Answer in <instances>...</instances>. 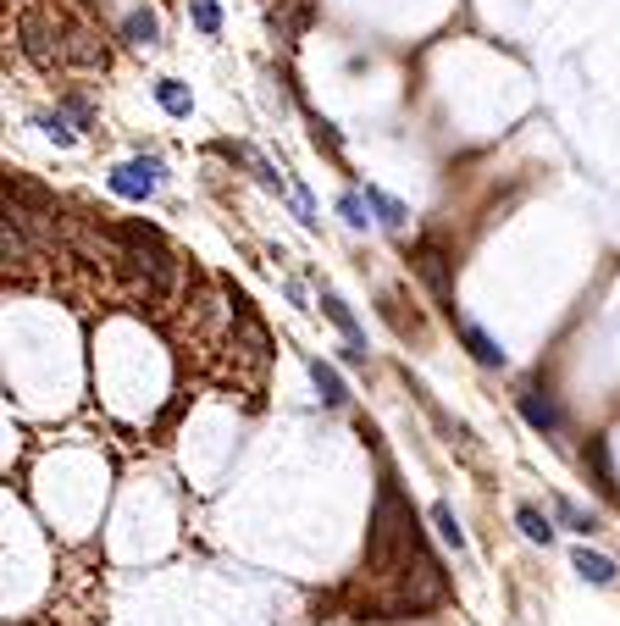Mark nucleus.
Here are the masks:
<instances>
[{"label":"nucleus","mask_w":620,"mask_h":626,"mask_svg":"<svg viewBox=\"0 0 620 626\" xmlns=\"http://www.w3.org/2000/svg\"><path fill=\"white\" fill-rule=\"evenodd\" d=\"M106 183H111V194H117V200H133V205H144L155 189H161V161H155V156L122 161V167L111 172Z\"/></svg>","instance_id":"20e7f679"},{"label":"nucleus","mask_w":620,"mask_h":626,"mask_svg":"<svg viewBox=\"0 0 620 626\" xmlns=\"http://www.w3.org/2000/svg\"><path fill=\"white\" fill-rule=\"evenodd\" d=\"M571 571H576L582 582H593V588H609L620 566L609 560V554H598V549H576V554H571Z\"/></svg>","instance_id":"6e6552de"},{"label":"nucleus","mask_w":620,"mask_h":626,"mask_svg":"<svg viewBox=\"0 0 620 626\" xmlns=\"http://www.w3.org/2000/svg\"><path fill=\"white\" fill-rule=\"evenodd\" d=\"M17 45H23V56L34 61V67H45V73H56L61 61H67V34H61V23H50L45 12H23Z\"/></svg>","instance_id":"f03ea898"},{"label":"nucleus","mask_w":620,"mask_h":626,"mask_svg":"<svg viewBox=\"0 0 620 626\" xmlns=\"http://www.w3.org/2000/svg\"><path fill=\"white\" fill-rule=\"evenodd\" d=\"M587 460H593L598 488H604V494H615V471H609V444H604V438H593V444H587Z\"/></svg>","instance_id":"a211bd4d"},{"label":"nucleus","mask_w":620,"mask_h":626,"mask_svg":"<svg viewBox=\"0 0 620 626\" xmlns=\"http://www.w3.org/2000/svg\"><path fill=\"white\" fill-rule=\"evenodd\" d=\"M39 128H45V139H56V145H61V150H67V145H72V139H78V128H72V122H67V117H61V111H56V117H39Z\"/></svg>","instance_id":"412c9836"},{"label":"nucleus","mask_w":620,"mask_h":626,"mask_svg":"<svg viewBox=\"0 0 620 626\" xmlns=\"http://www.w3.org/2000/svg\"><path fill=\"white\" fill-rule=\"evenodd\" d=\"M454 333H460V344L471 350V361H477V366H504V361H510L499 338H493V333H482L477 322H454Z\"/></svg>","instance_id":"423d86ee"},{"label":"nucleus","mask_w":620,"mask_h":626,"mask_svg":"<svg viewBox=\"0 0 620 626\" xmlns=\"http://www.w3.org/2000/svg\"><path fill=\"white\" fill-rule=\"evenodd\" d=\"M310 133H316V145L338 150V133H333V122H322V117H310Z\"/></svg>","instance_id":"5701e85b"},{"label":"nucleus","mask_w":620,"mask_h":626,"mask_svg":"<svg viewBox=\"0 0 620 626\" xmlns=\"http://www.w3.org/2000/svg\"><path fill=\"white\" fill-rule=\"evenodd\" d=\"M366 211H371V200H366V194H360V189H349V194H338V217H344L349 222V228H366Z\"/></svg>","instance_id":"f3484780"},{"label":"nucleus","mask_w":620,"mask_h":626,"mask_svg":"<svg viewBox=\"0 0 620 626\" xmlns=\"http://www.w3.org/2000/svg\"><path fill=\"white\" fill-rule=\"evenodd\" d=\"M322 311H327V322L338 327V333H344V344H360V350H366V333H360V322H355V311H349L344 300H338L333 289H322Z\"/></svg>","instance_id":"1a4fd4ad"},{"label":"nucleus","mask_w":620,"mask_h":626,"mask_svg":"<svg viewBox=\"0 0 620 626\" xmlns=\"http://www.w3.org/2000/svg\"><path fill=\"white\" fill-rule=\"evenodd\" d=\"M416 543H421L416 516H410L405 494H399L394 471H382L377 505H371V527H366V571H371V577H388L394 566H410Z\"/></svg>","instance_id":"f257e3e1"},{"label":"nucleus","mask_w":620,"mask_h":626,"mask_svg":"<svg viewBox=\"0 0 620 626\" xmlns=\"http://www.w3.org/2000/svg\"><path fill=\"white\" fill-rule=\"evenodd\" d=\"M122 39H128V45H155V39H161V23H155V12H128V23H122Z\"/></svg>","instance_id":"ddd939ff"},{"label":"nucleus","mask_w":620,"mask_h":626,"mask_svg":"<svg viewBox=\"0 0 620 626\" xmlns=\"http://www.w3.org/2000/svg\"><path fill=\"white\" fill-rule=\"evenodd\" d=\"M515 527H521L532 543H554V521L543 516L537 505H521V510H515Z\"/></svg>","instance_id":"4468645a"},{"label":"nucleus","mask_w":620,"mask_h":626,"mask_svg":"<svg viewBox=\"0 0 620 626\" xmlns=\"http://www.w3.org/2000/svg\"><path fill=\"white\" fill-rule=\"evenodd\" d=\"M366 200H371V211H377V222H382L388 233H399V228L410 222V211H405V205H399L394 194H382L377 183H366Z\"/></svg>","instance_id":"9b49d317"},{"label":"nucleus","mask_w":620,"mask_h":626,"mask_svg":"<svg viewBox=\"0 0 620 626\" xmlns=\"http://www.w3.org/2000/svg\"><path fill=\"white\" fill-rule=\"evenodd\" d=\"M155 100H161L167 117H189V111H194V95L178 84V78H161V84H155Z\"/></svg>","instance_id":"f8f14e48"},{"label":"nucleus","mask_w":620,"mask_h":626,"mask_svg":"<svg viewBox=\"0 0 620 626\" xmlns=\"http://www.w3.org/2000/svg\"><path fill=\"white\" fill-rule=\"evenodd\" d=\"M515 410H521V422L532 427V433H543V438H554L565 427V416H560V405H554L549 394H543V388H515Z\"/></svg>","instance_id":"39448f33"},{"label":"nucleus","mask_w":620,"mask_h":626,"mask_svg":"<svg viewBox=\"0 0 620 626\" xmlns=\"http://www.w3.org/2000/svg\"><path fill=\"white\" fill-rule=\"evenodd\" d=\"M310 383H316V394H322V405H349V388H344V377L333 372V366L322 361V355H316V361H310Z\"/></svg>","instance_id":"9d476101"},{"label":"nucleus","mask_w":620,"mask_h":626,"mask_svg":"<svg viewBox=\"0 0 620 626\" xmlns=\"http://www.w3.org/2000/svg\"><path fill=\"white\" fill-rule=\"evenodd\" d=\"M410 266H416V277L432 289V300H438L443 311L454 316V305H449V300H454V261L443 255V244H438V239H421V244H416V261H410Z\"/></svg>","instance_id":"7ed1b4c3"},{"label":"nucleus","mask_w":620,"mask_h":626,"mask_svg":"<svg viewBox=\"0 0 620 626\" xmlns=\"http://www.w3.org/2000/svg\"><path fill=\"white\" fill-rule=\"evenodd\" d=\"M67 61L72 67H106V45H100L95 28H67Z\"/></svg>","instance_id":"0eeeda50"},{"label":"nucleus","mask_w":620,"mask_h":626,"mask_svg":"<svg viewBox=\"0 0 620 626\" xmlns=\"http://www.w3.org/2000/svg\"><path fill=\"white\" fill-rule=\"evenodd\" d=\"M554 516H560L571 532H582V538H593V532H598V516H593V510H582V505H571V499H554Z\"/></svg>","instance_id":"2eb2a0df"},{"label":"nucleus","mask_w":620,"mask_h":626,"mask_svg":"<svg viewBox=\"0 0 620 626\" xmlns=\"http://www.w3.org/2000/svg\"><path fill=\"white\" fill-rule=\"evenodd\" d=\"M189 17L200 34H216L222 28V0H189Z\"/></svg>","instance_id":"6ab92c4d"},{"label":"nucleus","mask_w":620,"mask_h":626,"mask_svg":"<svg viewBox=\"0 0 620 626\" xmlns=\"http://www.w3.org/2000/svg\"><path fill=\"white\" fill-rule=\"evenodd\" d=\"M61 106H67V117L78 122V128H95V106H89L84 95H67V100H61Z\"/></svg>","instance_id":"4be33fe9"},{"label":"nucleus","mask_w":620,"mask_h":626,"mask_svg":"<svg viewBox=\"0 0 620 626\" xmlns=\"http://www.w3.org/2000/svg\"><path fill=\"white\" fill-rule=\"evenodd\" d=\"M255 178H261V189H272L277 200H294V183H288L283 172L272 167V161H255Z\"/></svg>","instance_id":"aec40b11"},{"label":"nucleus","mask_w":620,"mask_h":626,"mask_svg":"<svg viewBox=\"0 0 620 626\" xmlns=\"http://www.w3.org/2000/svg\"><path fill=\"white\" fill-rule=\"evenodd\" d=\"M432 527H438V538H443V543H449V549H465V532H460V516H454V510H449V505H443V499H438V505H432Z\"/></svg>","instance_id":"dca6fc26"}]
</instances>
